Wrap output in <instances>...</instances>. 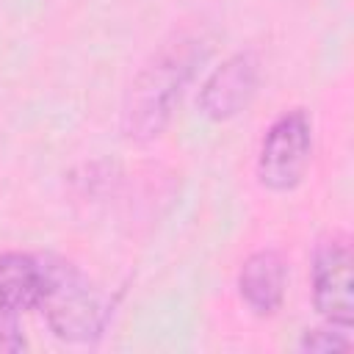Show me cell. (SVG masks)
Returning <instances> with one entry per match:
<instances>
[{
    "label": "cell",
    "mask_w": 354,
    "mask_h": 354,
    "mask_svg": "<svg viewBox=\"0 0 354 354\" xmlns=\"http://www.w3.org/2000/svg\"><path fill=\"white\" fill-rule=\"evenodd\" d=\"M205 58V47L199 39L180 36L169 44H163L152 61L136 75L130 83L124 111H122V127L130 138H152L158 136L180 102L196 64Z\"/></svg>",
    "instance_id": "cell-1"
},
{
    "label": "cell",
    "mask_w": 354,
    "mask_h": 354,
    "mask_svg": "<svg viewBox=\"0 0 354 354\" xmlns=\"http://www.w3.org/2000/svg\"><path fill=\"white\" fill-rule=\"evenodd\" d=\"M39 307H44L50 329L64 340H91L108 318L100 293L66 263L47 266V290Z\"/></svg>",
    "instance_id": "cell-2"
},
{
    "label": "cell",
    "mask_w": 354,
    "mask_h": 354,
    "mask_svg": "<svg viewBox=\"0 0 354 354\" xmlns=\"http://www.w3.org/2000/svg\"><path fill=\"white\" fill-rule=\"evenodd\" d=\"M313 152V130L304 111L282 113L266 133L257 155V177L271 191H290L301 183Z\"/></svg>",
    "instance_id": "cell-3"
},
{
    "label": "cell",
    "mask_w": 354,
    "mask_h": 354,
    "mask_svg": "<svg viewBox=\"0 0 354 354\" xmlns=\"http://www.w3.org/2000/svg\"><path fill=\"white\" fill-rule=\"evenodd\" d=\"M313 304L337 329L354 321L351 252L340 241H324L313 257Z\"/></svg>",
    "instance_id": "cell-4"
},
{
    "label": "cell",
    "mask_w": 354,
    "mask_h": 354,
    "mask_svg": "<svg viewBox=\"0 0 354 354\" xmlns=\"http://www.w3.org/2000/svg\"><path fill=\"white\" fill-rule=\"evenodd\" d=\"M260 83V64L252 53H235L205 80L199 91V108L205 116L224 122L238 116L254 97Z\"/></svg>",
    "instance_id": "cell-5"
},
{
    "label": "cell",
    "mask_w": 354,
    "mask_h": 354,
    "mask_svg": "<svg viewBox=\"0 0 354 354\" xmlns=\"http://www.w3.org/2000/svg\"><path fill=\"white\" fill-rule=\"evenodd\" d=\"M238 293L254 315H274L285 299V263L277 252H254L238 271Z\"/></svg>",
    "instance_id": "cell-6"
},
{
    "label": "cell",
    "mask_w": 354,
    "mask_h": 354,
    "mask_svg": "<svg viewBox=\"0 0 354 354\" xmlns=\"http://www.w3.org/2000/svg\"><path fill=\"white\" fill-rule=\"evenodd\" d=\"M47 290V266L22 252L0 254V310L17 315L39 307Z\"/></svg>",
    "instance_id": "cell-7"
},
{
    "label": "cell",
    "mask_w": 354,
    "mask_h": 354,
    "mask_svg": "<svg viewBox=\"0 0 354 354\" xmlns=\"http://www.w3.org/2000/svg\"><path fill=\"white\" fill-rule=\"evenodd\" d=\"M301 351H318V354H326V351H343L348 348V337H346V329H313L301 337L299 343Z\"/></svg>",
    "instance_id": "cell-8"
},
{
    "label": "cell",
    "mask_w": 354,
    "mask_h": 354,
    "mask_svg": "<svg viewBox=\"0 0 354 354\" xmlns=\"http://www.w3.org/2000/svg\"><path fill=\"white\" fill-rule=\"evenodd\" d=\"M25 337L17 329V315L0 310V351H22Z\"/></svg>",
    "instance_id": "cell-9"
}]
</instances>
